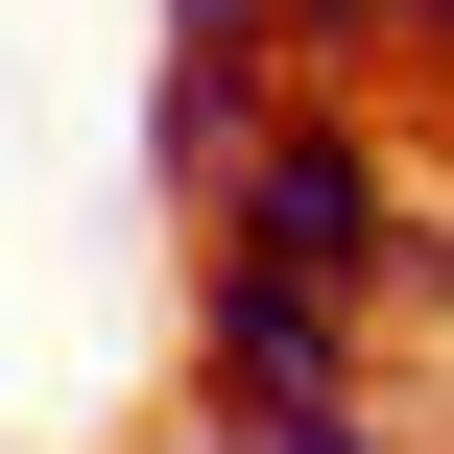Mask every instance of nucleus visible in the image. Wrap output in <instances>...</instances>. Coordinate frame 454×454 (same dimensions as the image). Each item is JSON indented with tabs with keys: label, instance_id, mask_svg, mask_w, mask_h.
<instances>
[{
	"label": "nucleus",
	"instance_id": "2",
	"mask_svg": "<svg viewBox=\"0 0 454 454\" xmlns=\"http://www.w3.org/2000/svg\"><path fill=\"white\" fill-rule=\"evenodd\" d=\"M359 335L335 287H263V263H192V407L215 431H287V407H359Z\"/></svg>",
	"mask_w": 454,
	"mask_h": 454
},
{
	"label": "nucleus",
	"instance_id": "3",
	"mask_svg": "<svg viewBox=\"0 0 454 454\" xmlns=\"http://www.w3.org/2000/svg\"><path fill=\"white\" fill-rule=\"evenodd\" d=\"M287 48H311V96H359V72H454V0H287Z\"/></svg>",
	"mask_w": 454,
	"mask_h": 454
},
{
	"label": "nucleus",
	"instance_id": "1",
	"mask_svg": "<svg viewBox=\"0 0 454 454\" xmlns=\"http://www.w3.org/2000/svg\"><path fill=\"white\" fill-rule=\"evenodd\" d=\"M215 263H263V287H335V311H431V287H454V215L407 192V144H383L359 96H287V144L239 168Z\"/></svg>",
	"mask_w": 454,
	"mask_h": 454
}]
</instances>
